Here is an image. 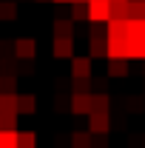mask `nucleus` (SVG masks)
Returning a JSON list of instances; mask_svg holds the SVG:
<instances>
[{"label":"nucleus","instance_id":"f257e3e1","mask_svg":"<svg viewBox=\"0 0 145 148\" xmlns=\"http://www.w3.org/2000/svg\"><path fill=\"white\" fill-rule=\"evenodd\" d=\"M88 14H91V23H108L111 20V0H91L88 3Z\"/></svg>","mask_w":145,"mask_h":148},{"label":"nucleus","instance_id":"f03ea898","mask_svg":"<svg viewBox=\"0 0 145 148\" xmlns=\"http://www.w3.org/2000/svg\"><path fill=\"white\" fill-rule=\"evenodd\" d=\"M51 54H54L57 60H71V57H74V40H71V37H54Z\"/></svg>","mask_w":145,"mask_h":148},{"label":"nucleus","instance_id":"7ed1b4c3","mask_svg":"<svg viewBox=\"0 0 145 148\" xmlns=\"http://www.w3.org/2000/svg\"><path fill=\"white\" fill-rule=\"evenodd\" d=\"M108 128H111V117H108V111L88 114V131H91V134H108Z\"/></svg>","mask_w":145,"mask_h":148},{"label":"nucleus","instance_id":"20e7f679","mask_svg":"<svg viewBox=\"0 0 145 148\" xmlns=\"http://www.w3.org/2000/svg\"><path fill=\"white\" fill-rule=\"evenodd\" d=\"M34 54H37V43L31 37L14 40V57H17V60H34Z\"/></svg>","mask_w":145,"mask_h":148},{"label":"nucleus","instance_id":"39448f33","mask_svg":"<svg viewBox=\"0 0 145 148\" xmlns=\"http://www.w3.org/2000/svg\"><path fill=\"white\" fill-rule=\"evenodd\" d=\"M108 40H128V20H108Z\"/></svg>","mask_w":145,"mask_h":148},{"label":"nucleus","instance_id":"423d86ee","mask_svg":"<svg viewBox=\"0 0 145 148\" xmlns=\"http://www.w3.org/2000/svg\"><path fill=\"white\" fill-rule=\"evenodd\" d=\"M34 111H37V97L34 94H17V114L29 117Z\"/></svg>","mask_w":145,"mask_h":148},{"label":"nucleus","instance_id":"0eeeda50","mask_svg":"<svg viewBox=\"0 0 145 148\" xmlns=\"http://www.w3.org/2000/svg\"><path fill=\"white\" fill-rule=\"evenodd\" d=\"M108 60H128V40H108Z\"/></svg>","mask_w":145,"mask_h":148},{"label":"nucleus","instance_id":"6e6552de","mask_svg":"<svg viewBox=\"0 0 145 148\" xmlns=\"http://www.w3.org/2000/svg\"><path fill=\"white\" fill-rule=\"evenodd\" d=\"M71 77H91V57H71Z\"/></svg>","mask_w":145,"mask_h":148},{"label":"nucleus","instance_id":"1a4fd4ad","mask_svg":"<svg viewBox=\"0 0 145 148\" xmlns=\"http://www.w3.org/2000/svg\"><path fill=\"white\" fill-rule=\"evenodd\" d=\"M71 114H91V94H71Z\"/></svg>","mask_w":145,"mask_h":148},{"label":"nucleus","instance_id":"9d476101","mask_svg":"<svg viewBox=\"0 0 145 148\" xmlns=\"http://www.w3.org/2000/svg\"><path fill=\"white\" fill-rule=\"evenodd\" d=\"M54 37H74V20L71 17H57L54 20Z\"/></svg>","mask_w":145,"mask_h":148},{"label":"nucleus","instance_id":"9b49d317","mask_svg":"<svg viewBox=\"0 0 145 148\" xmlns=\"http://www.w3.org/2000/svg\"><path fill=\"white\" fill-rule=\"evenodd\" d=\"M14 86H17V74L0 71V94H14Z\"/></svg>","mask_w":145,"mask_h":148},{"label":"nucleus","instance_id":"f8f14e48","mask_svg":"<svg viewBox=\"0 0 145 148\" xmlns=\"http://www.w3.org/2000/svg\"><path fill=\"white\" fill-rule=\"evenodd\" d=\"M14 17H17V3L14 0H0V20L12 23Z\"/></svg>","mask_w":145,"mask_h":148},{"label":"nucleus","instance_id":"ddd939ff","mask_svg":"<svg viewBox=\"0 0 145 148\" xmlns=\"http://www.w3.org/2000/svg\"><path fill=\"white\" fill-rule=\"evenodd\" d=\"M17 137H20V131L17 128H0V148H17Z\"/></svg>","mask_w":145,"mask_h":148},{"label":"nucleus","instance_id":"4468645a","mask_svg":"<svg viewBox=\"0 0 145 148\" xmlns=\"http://www.w3.org/2000/svg\"><path fill=\"white\" fill-rule=\"evenodd\" d=\"M71 148H94L91 131H74L71 134Z\"/></svg>","mask_w":145,"mask_h":148},{"label":"nucleus","instance_id":"2eb2a0df","mask_svg":"<svg viewBox=\"0 0 145 148\" xmlns=\"http://www.w3.org/2000/svg\"><path fill=\"white\" fill-rule=\"evenodd\" d=\"M128 9H131V0L111 3V20H128Z\"/></svg>","mask_w":145,"mask_h":148},{"label":"nucleus","instance_id":"dca6fc26","mask_svg":"<svg viewBox=\"0 0 145 148\" xmlns=\"http://www.w3.org/2000/svg\"><path fill=\"white\" fill-rule=\"evenodd\" d=\"M108 108H111L108 94H91V114H97V111H108Z\"/></svg>","mask_w":145,"mask_h":148},{"label":"nucleus","instance_id":"f3484780","mask_svg":"<svg viewBox=\"0 0 145 148\" xmlns=\"http://www.w3.org/2000/svg\"><path fill=\"white\" fill-rule=\"evenodd\" d=\"M108 74L111 77H125L128 74V60H108Z\"/></svg>","mask_w":145,"mask_h":148},{"label":"nucleus","instance_id":"a211bd4d","mask_svg":"<svg viewBox=\"0 0 145 148\" xmlns=\"http://www.w3.org/2000/svg\"><path fill=\"white\" fill-rule=\"evenodd\" d=\"M128 20H145V0H131Z\"/></svg>","mask_w":145,"mask_h":148},{"label":"nucleus","instance_id":"6ab92c4d","mask_svg":"<svg viewBox=\"0 0 145 148\" xmlns=\"http://www.w3.org/2000/svg\"><path fill=\"white\" fill-rule=\"evenodd\" d=\"M0 111H14L17 114V94H0Z\"/></svg>","mask_w":145,"mask_h":148},{"label":"nucleus","instance_id":"aec40b11","mask_svg":"<svg viewBox=\"0 0 145 148\" xmlns=\"http://www.w3.org/2000/svg\"><path fill=\"white\" fill-rule=\"evenodd\" d=\"M71 91H74V94H88V91H91V77H74Z\"/></svg>","mask_w":145,"mask_h":148},{"label":"nucleus","instance_id":"412c9836","mask_svg":"<svg viewBox=\"0 0 145 148\" xmlns=\"http://www.w3.org/2000/svg\"><path fill=\"white\" fill-rule=\"evenodd\" d=\"M34 145H37L34 131H20V137H17V148H34Z\"/></svg>","mask_w":145,"mask_h":148},{"label":"nucleus","instance_id":"4be33fe9","mask_svg":"<svg viewBox=\"0 0 145 148\" xmlns=\"http://www.w3.org/2000/svg\"><path fill=\"white\" fill-rule=\"evenodd\" d=\"M71 20H91V14H88V3H74Z\"/></svg>","mask_w":145,"mask_h":148},{"label":"nucleus","instance_id":"5701e85b","mask_svg":"<svg viewBox=\"0 0 145 148\" xmlns=\"http://www.w3.org/2000/svg\"><path fill=\"white\" fill-rule=\"evenodd\" d=\"M14 120H17V114L14 111H0V128H14Z\"/></svg>","mask_w":145,"mask_h":148},{"label":"nucleus","instance_id":"b1692460","mask_svg":"<svg viewBox=\"0 0 145 148\" xmlns=\"http://www.w3.org/2000/svg\"><path fill=\"white\" fill-rule=\"evenodd\" d=\"M14 71L17 74H31V60H20V66H17V57H14Z\"/></svg>","mask_w":145,"mask_h":148},{"label":"nucleus","instance_id":"393cba45","mask_svg":"<svg viewBox=\"0 0 145 148\" xmlns=\"http://www.w3.org/2000/svg\"><path fill=\"white\" fill-rule=\"evenodd\" d=\"M71 3H88V0H71Z\"/></svg>","mask_w":145,"mask_h":148},{"label":"nucleus","instance_id":"a878e982","mask_svg":"<svg viewBox=\"0 0 145 148\" xmlns=\"http://www.w3.org/2000/svg\"><path fill=\"white\" fill-rule=\"evenodd\" d=\"M54 3H71V0H54Z\"/></svg>","mask_w":145,"mask_h":148},{"label":"nucleus","instance_id":"bb28decb","mask_svg":"<svg viewBox=\"0 0 145 148\" xmlns=\"http://www.w3.org/2000/svg\"><path fill=\"white\" fill-rule=\"evenodd\" d=\"M0 71H3V60H0Z\"/></svg>","mask_w":145,"mask_h":148},{"label":"nucleus","instance_id":"cd10ccee","mask_svg":"<svg viewBox=\"0 0 145 148\" xmlns=\"http://www.w3.org/2000/svg\"><path fill=\"white\" fill-rule=\"evenodd\" d=\"M111 3H120V0H111Z\"/></svg>","mask_w":145,"mask_h":148},{"label":"nucleus","instance_id":"c85d7f7f","mask_svg":"<svg viewBox=\"0 0 145 148\" xmlns=\"http://www.w3.org/2000/svg\"><path fill=\"white\" fill-rule=\"evenodd\" d=\"M40 3H46V0H40Z\"/></svg>","mask_w":145,"mask_h":148},{"label":"nucleus","instance_id":"c756f323","mask_svg":"<svg viewBox=\"0 0 145 148\" xmlns=\"http://www.w3.org/2000/svg\"><path fill=\"white\" fill-rule=\"evenodd\" d=\"M142 145H145V140H142Z\"/></svg>","mask_w":145,"mask_h":148}]
</instances>
